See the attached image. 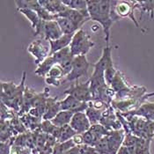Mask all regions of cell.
<instances>
[{"label":"cell","instance_id":"obj_1","mask_svg":"<svg viewBox=\"0 0 154 154\" xmlns=\"http://www.w3.org/2000/svg\"><path fill=\"white\" fill-rule=\"evenodd\" d=\"M87 9L91 20L96 21L103 27L105 41L108 46L110 38V29L114 22L119 18L113 11L112 1L108 0H90L87 1Z\"/></svg>","mask_w":154,"mask_h":154},{"label":"cell","instance_id":"obj_2","mask_svg":"<svg viewBox=\"0 0 154 154\" xmlns=\"http://www.w3.org/2000/svg\"><path fill=\"white\" fill-rule=\"evenodd\" d=\"M94 46V42L91 40V36L81 28L73 35L70 48L72 56L75 57L79 56H85Z\"/></svg>","mask_w":154,"mask_h":154},{"label":"cell","instance_id":"obj_3","mask_svg":"<svg viewBox=\"0 0 154 154\" xmlns=\"http://www.w3.org/2000/svg\"><path fill=\"white\" fill-rule=\"evenodd\" d=\"M113 11L116 15L120 18H130L135 23L137 27H139V24L137 23L134 11L138 8L137 1H112Z\"/></svg>","mask_w":154,"mask_h":154},{"label":"cell","instance_id":"obj_4","mask_svg":"<svg viewBox=\"0 0 154 154\" xmlns=\"http://www.w3.org/2000/svg\"><path fill=\"white\" fill-rule=\"evenodd\" d=\"M42 36L47 41H55L63 35V32L57 20L44 21L42 20L40 26L35 30V35Z\"/></svg>","mask_w":154,"mask_h":154},{"label":"cell","instance_id":"obj_5","mask_svg":"<svg viewBox=\"0 0 154 154\" xmlns=\"http://www.w3.org/2000/svg\"><path fill=\"white\" fill-rule=\"evenodd\" d=\"M92 64L87 61L85 56L75 57L72 63V69L70 74L65 78L64 81H77L81 77H88V70Z\"/></svg>","mask_w":154,"mask_h":154},{"label":"cell","instance_id":"obj_6","mask_svg":"<svg viewBox=\"0 0 154 154\" xmlns=\"http://www.w3.org/2000/svg\"><path fill=\"white\" fill-rule=\"evenodd\" d=\"M63 94L73 96L77 100L86 103H89L93 100L89 80L85 83H79V80H77L75 84H71V86L66 89Z\"/></svg>","mask_w":154,"mask_h":154},{"label":"cell","instance_id":"obj_7","mask_svg":"<svg viewBox=\"0 0 154 154\" xmlns=\"http://www.w3.org/2000/svg\"><path fill=\"white\" fill-rule=\"evenodd\" d=\"M15 4L17 5L18 10H20V9H30V10L35 11L38 14V16L40 17V19L44 20V21L56 20L57 18L58 17L57 15H53L49 12H48L47 10L40 4V2L36 1V0L15 1Z\"/></svg>","mask_w":154,"mask_h":154},{"label":"cell","instance_id":"obj_8","mask_svg":"<svg viewBox=\"0 0 154 154\" xmlns=\"http://www.w3.org/2000/svg\"><path fill=\"white\" fill-rule=\"evenodd\" d=\"M28 52L35 57L36 64H40L42 61L47 58L50 54L49 42L44 38L34 41L27 48Z\"/></svg>","mask_w":154,"mask_h":154},{"label":"cell","instance_id":"obj_9","mask_svg":"<svg viewBox=\"0 0 154 154\" xmlns=\"http://www.w3.org/2000/svg\"><path fill=\"white\" fill-rule=\"evenodd\" d=\"M60 105L61 110L70 111L73 114L79 112H85L88 108V103L80 101L71 95H67L63 100H62L60 101Z\"/></svg>","mask_w":154,"mask_h":154},{"label":"cell","instance_id":"obj_10","mask_svg":"<svg viewBox=\"0 0 154 154\" xmlns=\"http://www.w3.org/2000/svg\"><path fill=\"white\" fill-rule=\"evenodd\" d=\"M71 127L77 132V134H84L90 130L92 124L85 112H79L73 115L71 122Z\"/></svg>","mask_w":154,"mask_h":154},{"label":"cell","instance_id":"obj_11","mask_svg":"<svg viewBox=\"0 0 154 154\" xmlns=\"http://www.w3.org/2000/svg\"><path fill=\"white\" fill-rule=\"evenodd\" d=\"M126 132L124 130L112 131L107 135L108 142V154H117L120 148L122 147Z\"/></svg>","mask_w":154,"mask_h":154},{"label":"cell","instance_id":"obj_12","mask_svg":"<svg viewBox=\"0 0 154 154\" xmlns=\"http://www.w3.org/2000/svg\"><path fill=\"white\" fill-rule=\"evenodd\" d=\"M58 17H63V18L70 20L76 26H78L79 29H81L82 26L86 21L91 20L89 17H86L85 15H84L82 12H79L77 10H74V9H71L69 7H67V9L63 13H61Z\"/></svg>","mask_w":154,"mask_h":154},{"label":"cell","instance_id":"obj_13","mask_svg":"<svg viewBox=\"0 0 154 154\" xmlns=\"http://www.w3.org/2000/svg\"><path fill=\"white\" fill-rule=\"evenodd\" d=\"M60 111H61V105H60V101L57 100V97L55 98L48 97L46 104L45 113L42 116V121L53 120Z\"/></svg>","mask_w":154,"mask_h":154},{"label":"cell","instance_id":"obj_14","mask_svg":"<svg viewBox=\"0 0 154 154\" xmlns=\"http://www.w3.org/2000/svg\"><path fill=\"white\" fill-rule=\"evenodd\" d=\"M66 78L64 72L63 71L62 67L59 64H56L52 67V69L48 73V75L45 77V81L48 85L59 86L63 82V79Z\"/></svg>","mask_w":154,"mask_h":154},{"label":"cell","instance_id":"obj_15","mask_svg":"<svg viewBox=\"0 0 154 154\" xmlns=\"http://www.w3.org/2000/svg\"><path fill=\"white\" fill-rule=\"evenodd\" d=\"M40 4L53 15L59 16L61 13L67 9V6L63 3V1L58 0H41Z\"/></svg>","mask_w":154,"mask_h":154},{"label":"cell","instance_id":"obj_16","mask_svg":"<svg viewBox=\"0 0 154 154\" xmlns=\"http://www.w3.org/2000/svg\"><path fill=\"white\" fill-rule=\"evenodd\" d=\"M74 35L75 34L63 35L60 38L55 40V41H49V44H50V54H49V56H52L53 54L57 53V51H59L63 48L70 47L71 40H72Z\"/></svg>","mask_w":154,"mask_h":154},{"label":"cell","instance_id":"obj_17","mask_svg":"<svg viewBox=\"0 0 154 154\" xmlns=\"http://www.w3.org/2000/svg\"><path fill=\"white\" fill-rule=\"evenodd\" d=\"M56 64L57 63L54 59V57L52 56H48L44 61H42L40 64H38V67L35 71V74L37 76L45 78L49 71L52 69V67Z\"/></svg>","mask_w":154,"mask_h":154},{"label":"cell","instance_id":"obj_18","mask_svg":"<svg viewBox=\"0 0 154 154\" xmlns=\"http://www.w3.org/2000/svg\"><path fill=\"white\" fill-rule=\"evenodd\" d=\"M56 20L59 25L60 28L63 35H72V34H75L78 30H79L78 26H76L72 21L66 18L57 17Z\"/></svg>","mask_w":154,"mask_h":154},{"label":"cell","instance_id":"obj_19","mask_svg":"<svg viewBox=\"0 0 154 154\" xmlns=\"http://www.w3.org/2000/svg\"><path fill=\"white\" fill-rule=\"evenodd\" d=\"M106 108H97L94 107L93 105H91L90 103H88V108L85 111V114L87 116V117L89 119L90 122L92 125L97 124L100 122V120L102 119L103 116V113L105 111Z\"/></svg>","mask_w":154,"mask_h":154},{"label":"cell","instance_id":"obj_20","mask_svg":"<svg viewBox=\"0 0 154 154\" xmlns=\"http://www.w3.org/2000/svg\"><path fill=\"white\" fill-rule=\"evenodd\" d=\"M73 115L74 114L72 112H70V111L61 110L59 113L57 115V116L53 120H51V122L55 126H57L58 128H62L64 125L70 124Z\"/></svg>","mask_w":154,"mask_h":154},{"label":"cell","instance_id":"obj_21","mask_svg":"<svg viewBox=\"0 0 154 154\" xmlns=\"http://www.w3.org/2000/svg\"><path fill=\"white\" fill-rule=\"evenodd\" d=\"M63 3L67 7L82 12L84 15L90 18L88 9H87V1H85V0H67V1H65V0H63Z\"/></svg>","mask_w":154,"mask_h":154},{"label":"cell","instance_id":"obj_22","mask_svg":"<svg viewBox=\"0 0 154 154\" xmlns=\"http://www.w3.org/2000/svg\"><path fill=\"white\" fill-rule=\"evenodd\" d=\"M110 87L112 88V90L115 93H117V94L128 90V85H127V83L125 81V79L119 71H117V72H116Z\"/></svg>","mask_w":154,"mask_h":154},{"label":"cell","instance_id":"obj_23","mask_svg":"<svg viewBox=\"0 0 154 154\" xmlns=\"http://www.w3.org/2000/svg\"><path fill=\"white\" fill-rule=\"evenodd\" d=\"M18 11L20 12L21 14H23L24 16L29 20V22L31 23V26H32L34 30H35L36 28L40 26L41 22L42 21V20L40 19L38 14L33 10H30V9H20Z\"/></svg>","mask_w":154,"mask_h":154},{"label":"cell","instance_id":"obj_24","mask_svg":"<svg viewBox=\"0 0 154 154\" xmlns=\"http://www.w3.org/2000/svg\"><path fill=\"white\" fill-rule=\"evenodd\" d=\"M77 135V132L71 127L70 124L64 125L60 128V135L57 143H63L72 139Z\"/></svg>","mask_w":154,"mask_h":154},{"label":"cell","instance_id":"obj_25","mask_svg":"<svg viewBox=\"0 0 154 154\" xmlns=\"http://www.w3.org/2000/svg\"><path fill=\"white\" fill-rule=\"evenodd\" d=\"M152 114H154V103H145L141 105L134 113H131L130 115L146 118Z\"/></svg>","mask_w":154,"mask_h":154},{"label":"cell","instance_id":"obj_26","mask_svg":"<svg viewBox=\"0 0 154 154\" xmlns=\"http://www.w3.org/2000/svg\"><path fill=\"white\" fill-rule=\"evenodd\" d=\"M90 131L93 133V135L94 136L95 139L98 141L100 138L106 137L107 135H109V133L111 132L110 131H108L107 128H105L102 124L100 123H97V124H94L91 126L90 128Z\"/></svg>","mask_w":154,"mask_h":154},{"label":"cell","instance_id":"obj_27","mask_svg":"<svg viewBox=\"0 0 154 154\" xmlns=\"http://www.w3.org/2000/svg\"><path fill=\"white\" fill-rule=\"evenodd\" d=\"M137 9L141 12V16L144 13H147L151 15V20H153L154 1H139Z\"/></svg>","mask_w":154,"mask_h":154},{"label":"cell","instance_id":"obj_28","mask_svg":"<svg viewBox=\"0 0 154 154\" xmlns=\"http://www.w3.org/2000/svg\"><path fill=\"white\" fill-rule=\"evenodd\" d=\"M152 139H146L139 137V140L136 145L137 154H151L150 152V143Z\"/></svg>","mask_w":154,"mask_h":154},{"label":"cell","instance_id":"obj_29","mask_svg":"<svg viewBox=\"0 0 154 154\" xmlns=\"http://www.w3.org/2000/svg\"><path fill=\"white\" fill-rule=\"evenodd\" d=\"M94 149L98 154H108V142L107 136L96 142Z\"/></svg>","mask_w":154,"mask_h":154},{"label":"cell","instance_id":"obj_30","mask_svg":"<svg viewBox=\"0 0 154 154\" xmlns=\"http://www.w3.org/2000/svg\"><path fill=\"white\" fill-rule=\"evenodd\" d=\"M82 137H83L84 144L88 145V146L94 147L95 143L97 142V140L95 139L94 136L93 135V133L90 131V130L88 131H86V132H85L84 134H82Z\"/></svg>","mask_w":154,"mask_h":154},{"label":"cell","instance_id":"obj_31","mask_svg":"<svg viewBox=\"0 0 154 154\" xmlns=\"http://www.w3.org/2000/svg\"><path fill=\"white\" fill-rule=\"evenodd\" d=\"M88 145L81 144V145H75L72 148L69 149L67 152H65L63 154H84L85 152Z\"/></svg>","mask_w":154,"mask_h":154},{"label":"cell","instance_id":"obj_32","mask_svg":"<svg viewBox=\"0 0 154 154\" xmlns=\"http://www.w3.org/2000/svg\"><path fill=\"white\" fill-rule=\"evenodd\" d=\"M117 154H137L136 146H134V147H126V146L122 145V147L120 148Z\"/></svg>","mask_w":154,"mask_h":154},{"label":"cell","instance_id":"obj_33","mask_svg":"<svg viewBox=\"0 0 154 154\" xmlns=\"http://www.w3.org/2000/svg\"><path fill=\"white\" fill-rule=\"evenodd\" d=\"M96 154H98V153H96Z\"/></svg>","mask_w":154,"mask_h":154}]
</instances>
